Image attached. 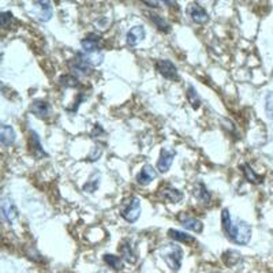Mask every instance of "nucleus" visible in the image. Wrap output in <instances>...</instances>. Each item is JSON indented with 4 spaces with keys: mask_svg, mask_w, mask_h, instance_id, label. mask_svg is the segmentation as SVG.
Returning <instances> with one entry per match:
<instances>
[{
    "mask_svg": "<svg viewBox=\"0 0 273 273\" xmlns=\"http://www.w3.org/2000/svg\"><path fill=\"white\" fill-rule=\"evenodd\" d=\"M194 194H196L197 200L200 202H202V204H209V202H210V198H212V196H210V193H209L208 190V187L205 186V183H202V182H198Z\"/></svg>",
    "mask_w": 273,
    "mask_h": 273,
    "instance_id": "b1692460",
    "label": "nucleus"
},
{
    "mask_svg": "<svg viewBox=\"0 0 273 273\" xmlns=\"http://www.w3.org/2000/svg\"><path fill=\"white\" fill-rule=\"evenodd\" d=\"M30 111L34 113L37 118H47L51 113V105L45 100H34L30 105Z\"/></svg>",
    "mask_w": 273,
    "mask_h": 273,
    "instance_id": "4468645a",
    "label": "nucleus"
},
{
    "mask_svg": "<svg viewBox=\"0 0 273 273\" xmlns=\"http://www.w3.org/2000/svg\"><path fill=\"white\" fill-rule=\"evenodd\" d=\"M161 196L164 200H167L168 202L171 204H178L183 200V193L175 187H166L161 190Z\"/></svg>",
    "mask_w": 273,
    "mask_h": 273,
    "instance_id": "f3484780",
    "label": "nucleus"
},
{
    "mask_svg": "<svg viewBox=\"0 0 273 273\" xmlns=\"http://www.w3.org/2000/svg\"><path fill=\"white\" fill-rule=\"evenodd\" d=\"M240 257L242 255L239 254L235 250H230V251H226V254H223V260L226 264H228L230 267L235 265L238 261H240Z\"/></svg>",
    "mask_w": 273,
    "mask_h": 273,
    "instance_id": "cd10ccee",
    "label": "nucleus"
},
{
    "mask_svg": "<svg viewBox=\"0 0 273 273\" xmlns=\"http://www.w3.org/2000/svg\"><path fill=\"white\" fill-rule=\"evenodd\" d=\"M173 159H175V152L173 150L163 149L160 153V159L157 161V170L161 173L167 172L171 168V166H172Z\"/></svg>",
    "mask_w": 273,
    "mask_h": 273,
    "instance_id": "9b49d317",
    "label": "nucleus"
},
{
    "mask_svg": "<svg viewBox=\"0 0 273 273\" xmlns=\"http://www.w3.org/2000/svg\"><path fill=\"white\" fill-rule=\"evenodd\" d=\"M1 213H3L4 220L10 224H12L15 220L18 219V209L15 206V204L12 202L11 198L4 197L1 200Z\"/></svg>",
    "mask_w": 273,
    "mask_h": 273,
    "instance_id": "6e6552de",
    "label": "nucleus"
},
{
    "mask_svg": "<svg viewBox=\"0 0 273 273\" xmlns=\"http://www.w3.org/2000/svg\"><path fill=\"white\" fill-rule=\"evenodd\" d=\"M150 19H152V22L157 26V29L160 30V32H164V33H170L171 32V25L167 22L164 17L157 15V14H150Z\"/></svg>",
    "mask_w": 273,
    "mask_h": 273,
    "instance_id": "393cba45",
    "label": "nucleus"
},
{
    "mask_svg": "<svg viewBox=\"0 0 273 273\" xmlns=\"http://www.w3.org/2000/svg\"><path fill=\"white\" fill-rule=\"evenodd\" d=\"M143 3H145V4H148L149 7H159V4H160V3H159V1H143Z\"/></svg>",
    "mask_w": 273,
    "mask_h": 273,
    "instance_id": "2f4dec72",
    "label": "nucleus"
},
{
    "mask_svg": "<svg viewBox=\"0 0 273 273\" xmlns=\"http://www.w3.org/2000/svg\"><path fill=\"white\" fill-rule=\"evenodd\" d=\"M59 83L65 88H77L79 81L75 75H62L59 78Z\"/></svg>",
    "mask_w": 273,
    "mask_h": 273,
    "instance_id": "bb28decb",
    "label": "nucleus"
},
{
    "mask_svg": "<svg viewBox=\"0 0 273 273\" xmlns=\"http://www.w3.org/2000/svg\"><path fill=\"white\" fill-rule=\"evenodd\" d=\"M156 176H157V172H156L153 166L146 164V166L142 167V170L136 175V182L141 184V186H148Z\"/></svg>",
    "mask_w": 273,
    "mask_h": 273,
    "instance_id": "f8f14e48",
    "label": "nucleus"
},
{
    "mask_svg": "<svg viewBox=\"0 0 273 273\" xmlns=\"http://www.w3.org/2000/svg\"><path fill=\"white\" fill-rule=\"evenodd\" d=\"M33 8H34V15L38 21L47 22L52 18V6L49 1H33Z\"/></svg>",
    "mask_w": 273,
    "mask_h": 273,
    "instance_id": "0eeeda50",
    "label": "nucleus"
},
{
    "mask_svg": "<svg viewBox=\"0 0 273 273\" xmlns=\"http://www.w3.org/2000/svg\"><path fill=\"white\" fill-rule=\"evenodd\" d=\"M221 227H223V231L227 235V238L231 237L232 230H234V223H232L230 210L227 208L223 209V212H221Z\"/></svg>",
    "mask_w": 273,
    "mask_h": 273,
    "instance_id": "aec40b11",
    "label": "nucleus"
},
{
    "mask_svg": "<svg viewBox=\"0 0 273 273\" xmlns=\"http://www.w3.org/2000/svg\"><path fill=\"white\" fill-rule=\"evenodd\" d=\"M104 262L109 265L113 269H116V271H120L122 268H123V261H122V258L120 257H116V255L113 254H105L104 255Z\"/></svg>",
    "mask_w": 273,
    "mask_h": 273,
    "instance_id": "a878e982",
    "label": "nucleus"
},
{
    "mask_svg": "<svg viewBox=\"0 0 273 273\" xmlns=\"http://www.w3.org/2000/svg\"><path fill=\"white\" fill-rule=\"evenodd\" d=\"M168 235L171 239L176 240V242H182V243H194L196 242V238L186 234V232L178 231V230H170Z\"/></svg>",
    "mask_w": 273,
    "mask_h": 273,
    "instance_id": "4be33fe9",
    "label": "nucleus"
},
{
    "mask_svg": "<svg viewBox=\"0 0 273 273\" xmlns=\"http://www.w3.org/2000/svg\"><path fill=\"white\" fill-rule=\"evenodd\" d=\"M15 139H17V134H15V131H14L11 126H1V131H0V142H1V145L3 146H10V145L15 142Z\"/></svg>",
    "mask_w": 273,
    "mask_h": 273,
    "instance_id": "2eb2a0df",
    "label": "nucleus"
},
{
    "mask_svg": "<svg viewBox=\"0 0 273 273\" xmlns=\"http://www.w3.org/2000/svg\"><path fill=\"white\" fill-rule=\"evenodd\" d=\"M190 17L196 24L200 25L206 24L209 21V14L206 12V10H205L201 4H198V3H194V4L191 6Z\"/></svg>",
    "mask_w": 273,
    "mask_h": 273,
    "instance_id": "ddd939ff",
    "label": "nucleus"
},
{
    "mask_svg": "<svg viewBox=\"0 0 273 273\" xmlns=\"http://www.w3.org/2000/svg\"><path fill=\"white\" fill-rule=\"evenodd\" d=\"M120 216L127 221V223H136L141 216V202L138 197H130L126 202H123L122 209H120Z\"/></svg>",
    "mask_w": 273,
    "mask_h": 273,
    "instance_id": "7ed1b4c3",
    "label": "nucleus"
},
{
    "mask_svg": "<svg viewBox=\"0 0 273 273\" xmlns=\"http://www.w3.org/2000/svg\"><path fill=\"white\" fill-rule=\"evenodd\" d=\"M240 168H242V171H243L246 180L250 182V183L260 184L264 182V176H262V175H258V173H255L254 170H253L249 164H246V163H244V164L240 166Z\"/></svg>",
    "mask_w": 273,
    "mask_h": 273,
    "instance_id": "a211bd4d",
    "label": "nucleus"
},
{
    "mask_svg": "<svg viewBox=\"0 0 273 273\" xmlns=\"http://www.w3.org/2000/svg\"><path fill=\"white\" fill-rule=\"evenodd\" d=\"M100 172H99V171H95V172L90 175L89 180L83 184V191H85V193H95V191L100 187Z\"/></svg>",
    "mask_w": 273,
    "mask_h": 273,
    "instance_id": "412c9836",
    "label": "nucleus"
},
{
    "mask_svg": "<svg viewBox=\"0 0 273 273\" xmlns=\"http://www.w3.org/2000/svg\"><path fill=\"white\" fill-rule=\"evenodd\" d=\"M251 234H253V230H251L249 223L238 220L237 224H234V230H232L230 239L234 243L246 246L250 242V239H251Z\"/></svg>",
    "mask_w": 273,
    "mask_h": 273,
    "instance_id": "20e7f679",
    "label": "nucleus"
},
{
    "mask_svg": "<svg viewBox=\"0 0 273 273\" xmlns=\"http://www.w3.org/2000/svg\"><path fill=\"white\" fill-rule=\"evenodd\" d=\"M68 68H70V71H72V74L75 77L88 75L92 71V68H93V62L90 59L89 55H85L82 52H79L72 59H70V62H68Z\"/></svg>",
    "mask_w": 273,
    "mask_h": 273,
    "instance_id": "f03ea898",
    "label": "nucleus"
},
{
    "mask_svg": "<svg viewBox=\"0 0 273 273\" xmlns=\"http://www.w3.org/2000/svg\"><path fill=\"white\" fill-rule=\"evenodd\" d=\"M265 112L271 120H273V92H269L265 97Z\"/></svg>",
    "mask_w": 273,
    "mask_h": 273,
    "instance_id": "c756f323",
    "label": "nucleus"
},
{
    "mask_svg": "<svg viewBox=\"0 0 273 273\" xmlns=\"http://www.w3.org/2000/svg\"><path fill=\"white\" fill-rule=\"evenodd\" d=\"M81 47L88 55L99 54L102 49V37L96 34V33H89L81 41Z\"/></svg>",
    "mask_w": 273,
    "mask_h": 273,
    "instance_id": "39448f33",
    "label": "nucleus"
},
{
    "mask_svg": "<svg viewBox=\"0 0 273 273\" xmlns=\"http://www.w3.org/2000/svg\"><path fill=\"white\" fill-rule=\"evenodd\" d=\"M14 22H17L15 18H14V15H12L10 11H3L0 12V25H1V28H4L7 29L8 26Z\"/></svg>",
    "mask_w": 273,
    "mask_h": 273,
    "instance_id": "c85d7f7f",
    "label": "nucleus"
},
{
    "mask_svg": "<svg viewBox=\"0 0 273 273\" xmlns=\"http://www.w3.org/2000/svg\"><path fill=\"white\" fill-rule=\"evenodd\" d=\"M145 36H146L145 28L141 26V25H136V26L131 28V29L127 32L126 41H127V44H129L130 47H136V45L145 38Z\"/></svg>",
    "mask_w": 273,
    "mask_h": 273,
    "instance_id": "1a4fd4ad",
    "label": "nucleus"
},
{
    "mask_svg": "<svg viewBox=\"0 0 273 273\" xmlns=\"http://www.w3.org/2000/svg\"><path fill=\"white\" fill-rule=\"evenodd\" d=\"M102 150H104V148H102L101 145H99V143H96L95 146H93V149H92V153L88 156V160L97 161L101 157V155H102Z\"/></svg>",
    "mask_w": 273,
    "mask_h": 273,
    "instance_id": "7c9ffc66",
    "label": "nucleus"
},
{
    "mask_svg": "<svg viewBox=\"0 0 273 273\" xmlns=\"http://www.w3.org/2000/svg\"><path fill=\"white\" fill-rule=\"evenodd\" d=\"M119 251L122 254V258L129 264H136V251L134 246L131 243V240L125 239L122 240V243L119 244Z\"/></svg>",
    "mask_w": 273,
    "mask_h": 273,
    "instance_id": "9d476101",
    "label": "nucleus"
},
{
    "mask_svg": "<svg viewBox=\"0 0 273 273\" xmlns=\"http://www.w3.org/2000/svg\"><path fill=\"white\" fill-rule=\"evenodd\" d=\"M30 146H32V150H33V155L36 156L37 159H42V157L47 156L45 150L42 148L40 136H38L36 131H30Z\"/></svg>",
    "mask_w": 273,
    "mask_h": 273,
    "instance_id": "dca6fc26",
    "label": "nucleus"
},
{
    "mask_svg": "<svg viewBox=\"0 0 273 273\" xmlns=\"http://www.w3.org/2000/svg\"><path fill=\"white\" fill-rule=\"evenodd\" d=\"M156 68H157V71L160 72L163 77L170 79V81H178L179 79L178 68H176V66L173 65L171 60H157V62H156Z\"/></svg>",
    "mask_w": 273,
    "mask_h": 273,
    "instance_id": "423d86ee",
    "label": "nucleus"
},
{
    "mask_svg": "<svg viewBox=\"0 0 273 273\" xmlns=\"http://www.w3.org/2000/svg\"><path fill=\"white\" fill-rule=\"evenodd\" d=\"M160 254L168 268L172 272H178L182 267V261H183V250L180 249L178 244L168 243L161 247Z\"/></svg>",
    "mask_w": 273,
    "mask_h": 273,
    "instance_id": "f257e3e1",
    "label": "nucleus"
},
{
    "mask_svg": "<svg viewBox=\"0 0 273 273\" xmlns=\"http://www.w3.org/2000/svg\"><path fill=\"white\" fill-rule=\"evenodd\" d=\"M182 226L186 228V230H190L193 232H197V234H201L204 231V224H202L201 220L196 219V217H183L180 220Z\"/></svg>",
    "mask_w": 273,
    "mask_h": 273,
    "instance_id": "6ab92c4d",
    "label": "nucleus"
},
{
    "mask_svg": "<svg viewBox=\"0 0 273 273\" xmlns=\"http://www.w3.org/2000/svg\"><path fill=\"white\" fill-rule=\"evenodd\" d=\"M186 96H187L189 104H190L193 109H198V108L201 107V99H200V95H198V92H197V89L193 86V85H189V86H187Z\"/></svg>",
    "mask_w": 273,
    "mask_h": 273,
    "instance_id": "5701e85b",
    "label": "nucleus"
}]
</instances>
